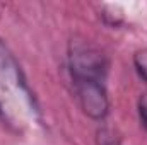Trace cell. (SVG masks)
I'll list each match as a JSON object with an SVG mask.
<instances>
[{"mask_svg":"<svg viewBox=\"0 0 147 145\" xmlns=\"http://www.w3.org/2000/svg\"><path fill=\"white\" fill-rule=\"evenodd\" d=\"M38 108L19 63L0 39V119L17 130L36 119Z\"/></svg>","mask_w":147,"mask_h":145,"instance_id":"1","label":"cell"},{"mask_svg":"<svg viewBox=\"0 0 147 145\" xmlns=\"http://www.w3.org/2000/svg\"><path fill=\"white\" fill-rule=\"evenodd\" d=\"M69 60H70V73H72L74 82L75 80H96V82L105 80L108 63L105 55L94 46H89L86 43L74 44Z\"/></svg>","mask_w":147,"mask_h":145,"instance_id":"2","label":"cell"},{"mask_svg":"<svg viewBox=\"0 0 147 145\" xmlns=\"http://www.w3.org/2000/svg\"><path fill=\"white\" fill-rule=\"evenodd\" d=\"M75 91L84 113L92 119H103L108 114V97L103 82L75 80Z\"/></svg>","mask_w":147,"mask_h":145,"instance_id":"3","label":"cell"},{"mask_svg":"<svg viewBox=\"0 0 147 145\" xmlns=\"http://www.w3.org/2000/svg\"><path fill=\"white\" fill-rule=\"evenodd\" d=\"M98 145H120V137L111 128H103L98 132Z\"/></svg>","mask_w":147,"mask_h":145,"instance_id":"4","label":"cell"},{"mask_svg":"<svg viewBox=\"0 0 147 145\" xmlns=\"http://www.w3.org/2000/svg\"><path fill=\"white\" fill-rule=\"evenodd\" d=\"M135 65H137V70L140 73V77H144L147 80V50L137 53V56H135Z\"/></svg>","mask_w":147,"mask_h":145,"instance_id":"5","label":"cell"},{"mask_svg":"<svg viewBox=\"0 0 147 145\" xmlns=\"http://www.w3.org/2000/svg\"><path fill=\"white\" fill-rule=\"evenodd\" d=\"M139 114H140V121H142L144 128L147 130V91L140 94V99H139Z\"/></svg>","mask_w":147,"mask_h":145,"instance_id":"6","label":"cell"}]
</instances>
